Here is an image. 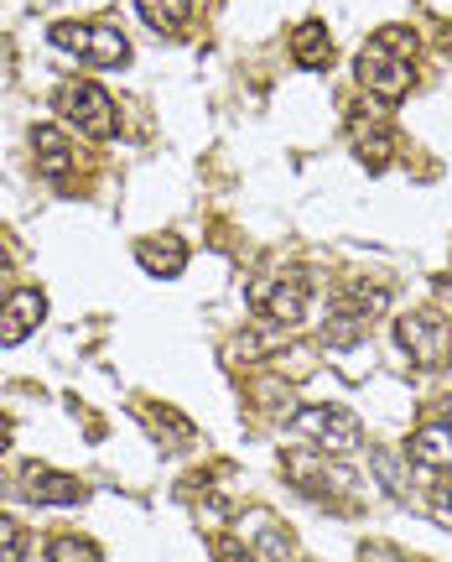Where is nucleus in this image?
Listing matches in <instances>:
<instances>
[{"label":"nucleus","mask_w":452,"mask_h":562,"mask_svg":"<svg viewBox=\"0 0 452 562\" xmlns=\"http://www.w3.org/2000/svg\"><path fill=\"white\" fill-rule=\"evenodd\" d=\"M296 438H317L328 453H354L359 448V417L343 412V406H307L292 417Z\"/></svg>","instance_id":"20e7f679"},{"label":"nucleus","mask_w":452,"mask_h":562,"mask_svg":"<svg viewBox=\"0 0 452 562\" xmlns=\"http://www.w3.org/2000/svg\"><path fill=\"white\" fill-rule=\"evenodd\" d=\"M292 58L302 63V68H328V58H334V42H328V32H323L317 21H307V26L296 32Z\"/></svg>","instance_id":"9b49d317"},{"label":"nucleus","mask_w":452,"mask_h":562,"mask_svg":"<svg viewBox=\"0 0 452 562\" xmlns=\"http://www.w3.org/2000/svg\"><path fill=\"white\" fill-rule=\"evenodd\" d=\"M448 501H452V490H448Z\"/></svg>","instance_id":"a211bd4d"},{"label":"nucleus","mask_w":452,"mask_h":562,"mask_svg":"<svg viewBox=\"0 0 452 562\" xmlns=\"http://www.w3.org/2000/svg\"><path fill=\"white\" fill-rule=\"evenodd\" d=\"M5 442H11V422L0 417V453H5Z\"/></svg>","instance_id":"dca6fc26"},{"label":"nucleus","mask_w":452,"mask_h":562,"mask_svg":"<svg viewBox=\"0 0 452 562\" xmlns=\"http://www.w3.org/2000/svg\"><path fill=\"white\" fill-rule=\"evenodd\" d=\"M302 297H307V286H302V281H292V286L281 281L275 292H260V302L271 307V318H281V323H296V318H302Z\"/></svg>","instance_id":"f8f14e48"},{"label":"nucleus","mask_w":452,"mask_h":562,"mask_svg":"<svg viewBox=\"0 0 452 562\" xmlns=\"http://www.w3.org/2000/svg\"><path fill=\"white\" fill-rule=\"evenodd\" d=\"M0 266H5V250H0Z\"/></svg>","instance_id":"f3484780"},{"label":"nucleus","mask_w":452,"mask_h":562,"mask_svg":"<svg viewBox=\"0 0 452 562\" xmlns=\"http://www.w3.org/2000/svg\"><path fill=\"white\" fill-rule=\"evenodd\" d=\"M400 344L411 349L416 364L437 370V364H448V355H452V328L442 318H432V313H416V318L400 323Z\"/></svg>","instance_id":"39448f33"},{"label":"nucleus","mask_w":452,"mask_h":562,"mask_svg":"<svg viewBox=\"0 0 452 562\" xmlns=\"http://www.w3.org/2000/svg\"><path fill=\"white\" fill-rule=\"evenodd\" d=\"M411 459L427 469H452V427H421L411 438Z\"/></svg>","instance_id":"9d476101"},{"label":"nucleus","mask_w":452,"mask_h":562,"mask_svg":"<svg viewBox=\"0 0 452 562\" xmlns=\"http://www.w3.org/2000/svg\"><path fill=\"white\" fill-rule=\"evenodd\" d=\"M47 558L53 562H99V547L83 542V537H58V542L47 547Z\"/></svg>","instance_id":"4468645a"},{"label":"nucleus","mask_w":452,"mask_h":562,"mask_svg":"<svg viewBox=\"0 0 452 562\" xmlns=\"http://www.w3.org/2000/svg\"><path fill=\"white\" fill-rule=\"evenodd\" d=\"M21 552H26V531L11 516H0V562H21Z\"/></svg>","instance_id":"2eb2a0df"},{"label":"nucleus","mask_w":452,"mask_h":562,"mask_svg":"<svg viewBox=\"0 0 452 562\" xmlns=\"http://www.w3.org/2000/svg\"><path fill=\"white\" fill-rule=\"evenodd\" d=\"M140 266L146 271H157V277H178L182 266H188V250H182L178 235H157V240H140Z\"/></svg>","instance_id":"1a4fd4ad"},{"label":"nucleus","mask_w":452,"mask_h":562,"mask_svg":"<svg viewBox=\"0 0 452 562\" xmlns=\"http://www.w3.org/2000/svg\"><path fill=\"white\" fill-rule=\"evenodd\" d=\"M21 484H26V495L37 505H79L83 501V484L74 480V474H53V469H26L21 474Z\"/></svg>","instance_id":"0eeeda50"},{"label":"nucleus","mask_w":452,"mask_h":562,"mask_svg":"<svg viewBox=\"0 0 452 562\" xmlns=\"http://www.w3.org/2000/svg\"><path fill=\"white\" fill-rule=\"evenodd\" d=\"M411 63H416V37L406 26H385L359 53V83L370 94H380V100H400L411 89Z\"/></svg>","instance_id":"f257e3e1"},{"label":"nucleus","mask_w":452,"mask_h":562,"mask_svg":"<svg viewBox=\"0 0 452 562\" xmlns=\"http://www.w3.org/2000/svg\"><path fill=\"white\" fill-rule=\"evenodd\" d=\"M53 47L79 53V58L94 63V68H115V63L131 58V42L120 37L115 26H79V21H58V26H53Z\"/></svg>","instance_id":"f03ea898"},{"label":"nucleus","mask_w":452,"mask_h":562,"mask_svg":"<svg viewBox=\"0 0 452 562\" xmlns=\"http://www.w3.org/2000/svg\"><path fill=\"white\" fill-rule=\"evenodd\" d=\"M32 146L42 151V172L47 178H68L74 172V146H68V136H63L58 125H37V136H32Z\"/></svg>","instance_id":"6e6552de"},{"label":"nucleus","mask_w":452,"mask_h":562,"mask_svg":"<svg viewBox=\"0 0 452 562\" xmlns=\"http://www.w3.org/2000/svg\"><path fill=\"white\" fill-rule=\"evenodd\" d=\"M136 5H140V16L151 21V26H161V32L182 26L188 11H193V0H136Z\"/></svg>","instance_id":"ddd939ff"},{"label":"nucleus","mask_w":452,"mask_h":562,"mask_svg":"<svg viewBox=\"0 0 452 562\" xmlns=\"http://www.w3.org/2000/svg\"><path fill=\"white\" fill-rule=\"evenodd\" d=\"M42 313H47L42 292H32V286L11 292V297L0 302V344H21L42 323Z\"/></svg>","instance_id":"423d86ee"},{"label":"nucleus","mask_w":452,"mask_h":562,"mask_svg":"<svg viewBox=\"0 0 452 562\" xmlns=\"http://www.w3.org/2000/svg\"><path fill=\"white\" fill-rule=\"evenodd\" d=\"M58 110L68 115V121L79 125L83 136H94V140H110L115 136V100L99 89V83H63L58 89Z\"/></svg>","instance_id":"7ed1b4c3"}]
</instances>
